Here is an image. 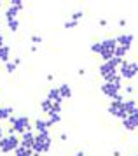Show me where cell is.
Listing matches in <instances>:
<instances>
[{"instance_id":"obj_1","label":"cell","mask_w":138,"mask_h":156,"mask_svg":"<svg viewBox=\"0 0 138 156\" xmlns=\"http://www.w3.org/2000/svg\"><path fill=\"white\" fill-rule=\"evenodd\" d=\"M11 125H12V130H9L11 133L18 132V133H25V132H30V119L26 116H19V118H9Z\"/></svg>"},{"instance_id":"obj_2","label":"cell","mask_w":138,"mask_h":156,"mask_svg":"<svg viewBox=\"0 0 138 156\" xmlns=\"http://www.w3.org/2000/svg\"><path fill=\"white\" fill-rule=\"evenodd\" d=\"M49 147H51V137H49V133H39L37 137H35L33 147H32L35 153L42 154V153L49 151Z\"/></svg>"},{"instance_id":"obj_3","label":"cell","mask_w":138,"mask_h":156,"mask_svg":"<svg viewBox=\"0 0 138 156\" xmlns=\"http://www.w3.org/2000/svg\"><path fill=\"white\" fill-rule=\"evenodd\" d=\"M18 147H19V139L14 137V133L0 139V153H11V151H16Z\"/></svg>"},{"instance_id":"obj_4","label":"cell","mask_w":138,"mask_h":156,"mask_svg":"<svg viewBox=\"0 0 138 156\" xmlns=\"http://www.w3.org/2000/svg\"><path fill=\"white\" fill-rule=\"evenodd\" d=\"M102 44V58H103L105 62H109V60H112L114 58V51H116V39H107V41H103V42H100Z\"/></svg>"},{"instance_id":"obj_5","label":"cell","mask_w":138,"mask_h":156,"mask_svg":"<svg viewBox=\"0 0 138 156\" xmlns=\"http://www.w3.org/2000/svg\"><path fill=\"white\" fill-rule=\"evenodd\" d=\"M119 90H121V84H116V83H105V84L102 86V91H103V95L110 97L112 100L122 102V97L119 95Z\"/></svg>"},{"instance_id":"obj_6","label":"cell","mask_w":138,"mask_h":156,"mask_svg":"<svg viewBox=\"0 0 138 156\" xmlns=\"http://www.w3.org/2000/svg\"><path fill=\"white\" fill-rule=\"evenodd\" d=\"M136 74H138V65L122 60V63H121V74H119V76L124 77V79H131V77H135Z\"/></svg>"},{"instance_id":"obj_7","label":"cell","mask_w":138,"mask_h":156,"mask_svg":"<svg viewBox=\"0 0 138 156\" xmlns=\"http://www.w3.org/2000/svg\"><path fill=\"white\" fill-rule=\"evenodd\" d=\"M109 112L112 116H116V118H121V119H124L126 116V109H124V102H117V100H114L110 105H109Z\"/></svg>"},{"instance_id":"obj_8","label":"cell","mask_w":138,"mask_h":156,"mask_svg":"<svg viewBox=\"0 0 138 156\" xmlns=\"http://www.w3.org/2000/svg\"><path fill=\"white\" fill-rule=\"evenodd\" d=\"M122 125H124L126 130H135V128L138 126V109L133 114L126 116L124 119H122Z\"/></svg>"},{"instance_id":"obj_9","label":"cell","mask_w":138,"mask_h":156,"mask_svg":"<svg viewBox=\"0 0 138 156\" xmlns=\"http://www.w3.org/2000/svg\"><path fill=\"white\" fill-rule=\"evenodd\" d=\"M33 142H35V135L32 132H25L19 140V146H23V147H26V149H32L33 147Z\"/></svg>"},{"instance_id":"obj_10","label":"cell","mask_w":138,"mask_h":156,"mask_svg":"<svg viewBox=\"0 0 138 156\" xmlns=\"http://www.w3.org/2000/svg\"><path fill=\"white\" fill-rule=\"evenodd\" d=\"M116 42L121 44V48H124V49L128 51L133 44V35L131 34H122V35H119L117 39H116Z\"/></svg>"},{"instance_id":"obj_11","label":"cell","mask_w":138,"mask_h":156,"mask_svg":"<svg viewBox=\"0 0 138 156\" xmlns=\"http://www.w3.org/2000/svg\"><path fill=\"white\" fill-rule=\"evenodd\" d=\"M47 98L53 102V104H58V105H61V95H60V90L58 88H51L47 93Z\"/></svg>"},{"instance_id":"obj_12","label":"cell","mask_w":138,"mask_h":156,"mask_svg":"<svg viewBox=\"0 0 138 156\" xmlns=\"http://www.w3.org/2000/svg\"><path fill=\"white\" fill-rule=\"evenodd\" d=\"M51 126L49 121L46 119H37L35 121V130H39V133H47V128Z\"/></svg>"},{"instance_id":"obj_13","label":"cell","mask_w":138,"mask_h":156,"mask_svg":"<svg viewBox=\"0 0 138 156\" xmlns=\"http://www.w3.org/2000/svg\"><path fill=\"white\" fill-rule=\"evenodd\" d=\"M9 55H11V48L9 46H2L0 48V62L9 63Z\"/></svg>"},{"instance_id":"obj_14","label":"cell","mask_w":138,"mask_h":156,"mask_svg":"<svg viewBox=\"0 0 138 156\" xmlns=\"http://www.w3.org/2000/svg\"><path fill=\"white\" fill-rule=\"evenodd\" d=\"M124 109H126V114L129 116V114H133L135 111H136V102L135 100H128V102H124Z\"/></svg>"},{"instance_id":"obj_15","label":"cell","mask_w":138,"mask_h":156,"mask_svg":"<svg viewBox=\"0 0 138 156\" xmlns=\"http://www.w3.org/2000/svg\"><path fill=\"white\" fill-rule=\"evenodd\" d=\"M60 95H61V98H68L70 95H72V90H70V86L68 84H61L60 88Z\"/></svg>"},{"instance_id":"obj_16","label":"cell","mask_w":138,"mask_h":156,"mask_svg":"<svg viewBox=\"0 0 138 156\" xmlns=\"http://www.w3.org/2000/svg\"><path fill=\"white\" fill-rule=\"evenodd\" d=\"M14 154L16 156H33V153H32V149H26V147H23V146H19L14 151Z\"/></svg>"},{"instance_id":"obj_17","label":"cell","mask_w":138,"mask_h":156,"mask_svg":"<svg viewBox=\"0 0 138 156\" xmlns=\"http://www.w3.org/2000/svg\"><path fill=\"white\" fill-rule=\"evenodd\" d=\"M11 114H12V107H0V121L11 118Z\"/></svg>"},{"instance_id":"obj_18","label":"cell","mask_w":138,"mask_h":156,"mask_svg":"<svg viewBox=\"0 0 138 156\" xmlns=\"http://www.w3.org/2000/svg\"><path fill=\"white\" fill-rule=\"evenodd\" d=\"M16 14H18V9L11 5V7L5 11V20L7 21H9V20H16Z\"/></svg>"},{"instance_id":"obj_19","label":"cell","mask_w":138,"mask_h":156,"mask_svg":"<svg viewBox=\"0 0 138 156\" xmlns=\"http://www.w3.org/2000/svg\"><path fill=\"white\" fill-rule=\"evenodd\" d=\"M40 105H42V111L49 114V112H53V105H54V104H53V102H51V100L47 98V100H44Z\"/></svg>"},{"instance_id":"obj_20","label":"cell","mask_w":138,"mask_h":156,"mask_svg":"<svg viewBox=\"0 0 138 156\" xmlns=\"http://www.w3.org/2000/svg\"><path fill=\"white\" fill-rule=\"evenodd\" d=\"M126 55V49L124 48H121V46H117L116 48V51H114V56L116 58H119V60H122V56Z\"/></svg>"},{"instance_id":"obj_21","label":"cell","mask_w":138,"mask_h":156,"mask_svg":"<svg viewBox=\"0 0 138 156\" xmlns=\"http://www.w3.org/2000/svg\"><path fill=\"white\" fill-rule=\"evenodd\" d=\"M7 27L11 28V32H18L19 23H18V20H9V21H7Z\"/></svg>"},{"instance_id":"obj_22","label":"cell","mask_w":138,"mask_h":156,"mask_svg":"<svg viewBox=\"0 0 138 156\" xmlns=\"http://www.w3.org/2000/svg\"><path fill=\"white\" fill-rule=\"evenodd\" d=\"M49 116H51V118H49V125H54V123H58V121L61 119V118H60V114L58 112H49Z\"/></svg>"},{"instance_id":"obj_23","label":"cell","mask_w":138,"mask_h":156,"mask_svg":"<svg viewBox=\"0 0 138 156\" xmlns=\"http://www.w3.org/2000/svg\"><path fill=\"white\" fill-rule=\"evenodd\" d=\"M18 63H19V62H18V60H16V62H9V63H7V72H9V74H12L14 70H16V67H18Z\"/></svg>"},{"instance_id":"obj_24","label":"cell","mask_w":138,"mask_h":156,"mask_svg":"<svg viewBox=\"0 0 138 156\" xmlns=\"http://www.w3.org/2000/svg\"><path fill=\"white\" fill-rule=\"evenodd\" d=\"M91 51H93V53H102V44L100 42L93 44V46H91Z\"/></svg>"},{"instance_id":"obj_25","label":"cell","mask_w":138,"mask_h":156,"mask_svg":"<svg viewBox=\"0 0 138 156\" xmlns=\"http://www.w3.org/2000/svg\"><path fill=\"white\" fill-rule=\"evenodd\" d=\"M11 4H12V7H16L18 11H19V9H23V2H21V0H12Z\"/></svg>"},{"instance_id":"obj_26","label":"cell","mask_w":138,"mask_h":156,"mask_svg":"<svg viewBox=\"0 0 138 156\" xmlns=\"http://www.w3.org/2000/svg\"><path fill=\"white\" fill-rule=\"evenodd\" d=\"M65 27H67V28H72V27H75V21H67Z\"/></svg>"},{"instance_id":"obj_27","label":"cell","mask_w":138,"mask_h":156,"mask_svg":"<svg viewBox=\"0 0 138 156\" xmlns=\"http://www.w3.org/2000/svg\"><path fill=\"white\" fill-rule=\"evenodd\" d=\"M2 46H4V35L0 34V48H2Z\"/></svg>"},{"instance_id":"obj_28","label":"cell","mask_w":138,"mask_h":156,"mask_svg":"<svg viewBox=\"0 0 138 156\" xmlns=\"http://www.w3.org/2000/svg\"><path fill=\"white\" fill-rule=\"evenodd\" d=\"M2 137H4V132H2V128H0V139H2Z\"/></svg>"},{"instance_id":"obj_29","label":"cell","mask_w":138,"mask_h":156,"mask_svg":"<svg viewBox=\"0 0 138 156\" xmlns=\"http://www.w3.org/2000/svg\"><path fill=\"white\" fill-rule=\"evenodd\" d=\"M77 156H84V153H77Z\"/></svg>"},{"instance_id":"obj_30","label":"cell","mask_w":138,"mask_h":156,"mask_svg":"<svg viewBox=\"0 0 138 156\" xmlns=\"http://www.w3.org/2000/svg\"><path fill=\"white\" fill-rule=\"evenodd\" d=\"M33 156H42V154H39V153H33Z\"/></svg>"},{"instance_id":"obj_31","label":"cell","mask_w":138,"mask_h":156,"mask_svg":"<svg viewBox=\"0 0 138 156\" xmlns=\"http://www.w3.org/2000/svg\"><path fill=\"white\" fill-rule=\"evenodd\" d=\"M0 7H2V2H0Z\"/></svg>"}]
</instances>
